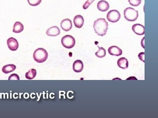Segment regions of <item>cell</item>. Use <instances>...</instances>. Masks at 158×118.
Wrapping results in <instances>:
<instances>
[{"mask_svg":"<svg viewBox=\"0 0 158 118\" xmlns=\"http://www.w3.org/2000/svg\"><path fill=\"white\" fill-rule=\"evenodd\" d=\"M94 30L99 36H105L108 29V23L104 18H99L94 22Z\"/></svg>","mask_w":158,"mask_h":118,"instance_id":"obj_1","label":"cell"},{"mask_svg":"<svg viewBox=\"0 0 158 118\" xmlns=\"http://www.w3.org/2000/svg\"><path fill=\"white\" fill-rule=\"evenodd\" d=\"M48 56V53L43 48L36 49L33 55L34 60L38 63H44L47 59Z\"/></svg>","mask_w":158,"mask_h":118,"instance_id":"obj_2","label":"cell"},{"mask_svg":"<svg viewBox=\"0 0 158 118\" xmlns=\"http://www.w3.org/2000/svg\"><path fill=\"white\" fill-rule=\"evenodd\" d=\"M124 16L125 18L129 21H136L139 16L138 11L134 8H127L124 11Z\"/></svg>","mask_w":158,"mask_h":118,"instance_id":"obj_3","label":"cell"},{"mask_svg":"<svg viewBox=\"0 0 158 118\" xmlns=\"http://www.w3.org/2000/svg\"><path fill=\"white\" fill-rule=\"evenodd\" d=\"M61 43L63 46L67 48H71L74 47L76 41L74 37L71 35H66L62 38Z\"/></svg>","mask_w":158,"mask_h":118,"instance_id":"obj_4","label":"cell"},{"mask_svg":"<svg viewBox=\"0 0 158 118\" xmlns=\"http://www.w3.org/2000/svg\"><path fill=\"white\" fill-rule=\"evenodd\" d=\"M106 17L108 21L114 23L119 20L121 15L119 12L117 10H112L108 12Z\"/></svg>","mask_w":158,"mask_h":118,"instance_id":"obj_5","label":"cell"},{"mask_svg":"<svg viewBox=\"0 0 158 118\" xmlns=\"http://www.w3.org/2000/svg\"><path fill=\"white\" fill-rule=\"evenodd\" d=\"M7 44L9 49L13 51L17 50L19 47L18 42L16 39L13 37H10L8 39Z\"/></svg>","mask_w":158,"mask_h":118,"instance_id":"obj_6","label":"cell"},{"mask_svg":"<svg viewBox=\"0 0 158 118\" xmlns=\"http://www.w3.org/2000/svg\"><path fill=\"white\" fill-rule=\"evenodd\" d=\"M132 30L137 35L141 36L145 34V27L140 24H135L132 26Z\"/></svg>","mask_w":158,"mask_h":118,"instance_id":"obj_7","label":"cell"},{"mask_svg":"<svg viewBox=\"0 0 158 118\" xmlns=\"http://www.w3.org/2000/svg\"><path fill=\"white\" fill-rule=\"evenodd\" d=\"M61 26L65 31H69L72 28V21L69 19H64L61 22Z\"/></svg>","mask_w":158,"mask_h":118,"instance_id":"obj_8","label":"cell"},{"mask_svg":"<svg viewBox=\"0 0 158 118\" xmlns=\"http://www.w3.org/2000/svg\"><path fill=\"white\" fill-rule=\"evenodd\" d=\"M108 52L110 55L119 56L123 54V51L121 48L116 46H112L108 48Z\"/></svg>","mask_w":158,"mask_h":118,"instance_id":"obj_9","label":"cell"},{"mask_svg":"<svg viewBox=\"0 0 158 118\" xmlns=\"http://www.w3.org/2000/svg\"><path fill=\"white\" fill-rule=\"evenodd\" d=\"M60 30L57 26L51 27L48 29L46 32V35L50 37H56L60 35Z\"/></svg>","mask_w":158,"mask_h":118,"instance_id":"obj_10","label":"cell"},{"mask_svg":"<svg viewBox=\"0 0 158 118\" xmlns=\"http://www.w3.org/2000/svg\"><path fill=\"white\" fill-rule=\"evenodd\" d=\"M97 7L98 10L102 12L107 11L109 8V3L104 0H101L98 2Z\"/></svg>","mask_w":158,"mask_h":118,"instance_id":"obj_11","label":"cell"},{"mask_svg":"<svg viewBox=\"0 0 158 118\" xmlns=\"http://www.w3.org/2000/svg\"><path fill=\"white\" fill-rule=\"evenodd\" d=\"M74 25L76 28H81L84 24V19L83 16L80 15H76L74 19Z\"/></svg>","mask_w":158,"mask_h":118,"instance_id":"obj_12","label":"cell"},{"mask_svg":"<svg viewBox=\"0 0 158 118\" xmlns=\"http://www.w3.org/2000/svg\"><path fill=\"white\" fill-rule=\"evenodd\" d=\"M74 71L76 73H79L83 70V64L82 61L80 60H77L74 62L73 65Z\"/></svg>","mask_w":158,"mask_h":118,"instance_id":"obj_13","label":"cell"},{"mask_svg":"<svg viewBox=\"0 0 158 118\" xmlns=\"http://www.w3.org/2000/svg\"><path fill=\"white\" fill-rule=\"evenodd\" d=\"M117 65L119 67L123 69H127L129 66L128 60L124 57L121 58L117 61Z\"/></svg>","mask_w":158,"mask_h":118,"instance_id":"obj_14","label":"cell"},{"mask_svg":"<svg viewBox=\"0 0 158 118\" xmlns=\"http://www.w3.org/2000/svg\"><path fill=\"white\" fill-rule=\"evenodd\" d=\"M16 69V66L13 64L6 65L3 67L2 71L3 73H8L14 71Z\"/></svg>","mask_w":158,"mask_h":118,"instance_id":"obj_15","label":"cell"},{"mask_svg":"<svg viewBox=\"0 0 158 118\" xmlns=\"http://www.w3.org/2000/svg\"><path fill=\"white\" fill-rule=\"evenodd\" d=\"M24 29L23 24L20 22H16L14 23L13 32L15 33H20L23 31Z\"/></svg>","mask_w":158,"mask_h":118,"instance_id":"obj_16","label":"cell"},{"mask_svg":"<svg viewBox=\"0 0 158 118\" xmlns=\"http://www.w3.org/2000/svg\"><path fill=\"white\" fill-rule=\"evenodd\" d=\"M37 74L36 69H31L25 74L26 78L29 80H32L35 78Z\"/></svg>","mask_w":158,"mask_h":118,"instance_id":"obj_17","label":"cell"},{"mask_svg":"<svg viewBox=\"0 0 158 118\" xmlns=\"http://www.w3.org/2000/svg\"><path fill=\"white\" fill-rule=\"evenodd\" d=\"M99 48V50L95 53V55L98 58H104L106 56V50L103 47Z\"/></svg>","mask_w":158,"mask_h":118,"instance_id":"obj_18","label":"cell"},{"mask_svg":"<svg viewBox=\"0 0 158 118\" xmlns=\"http://www.w3.org/2000/svg\"><path fill=\"white\" fill-rule=\"evenodd\" d=\"M128 2L131 5L137 7L140 5L142 0H128Z\"/></svg>","mask_w":158,"mask_h":118,"instance_id":"obj_19","label":"cell"},{"mask_svg":"<svg viewBox=\"0 0 158 118\" xmlns=\"http://www.w3.org/2000/svg\"><path fill=\"white\" fill-rule=\"evenodd\" d=\"M42 0H28V2L30 5L37 6L40 5Z\"/></svg>","mask_w":158,"mask_h":118,"instance_id":"obj_20","label":"cell"},{"mask_svg":"<svg viewBox=\"0 0 158 118\" xmlns=\"http://www.w3.org/2000/svg\"><path fill=\"white\" fill-rule=\"evenodd\" d=\"M95 0H87V1L84 4V5L83 6V9L86 10V9L88 8L92 4L93 2Z\"/></svg>","mask_w":158,"mask_h":118,"instance_id":"obj_21","label":"cell"},{"mask_svg":"<svg viewBox=\"0 0 158 118\" xmlns=\"http://www.w3.org/2000/svg\"><path fill=\"white\" fill-rule=\"evenodd\" d=\"M9 80H19L20 77L16 73H13L11 74L8 78Z\"/></svg>","mask_w":158,"mask_h":118,"instance_id":"obj_22","label":"cell"},{"mask_svg":"<svg viewBox=\"0 0 158 118\" xmlns=\"http://www.w3.org/2000/svg\"><path fill=\"white\" fill-rule=\"evenodd\" d=\"M138 57L140 59V60L142 61L143 63H144V59H145V53L144 52H141L138 55Z\"/></svg>","mask_w":158,"mask_h":118,"instance_id":"obj_23","label":"cell"}]
</instances>
